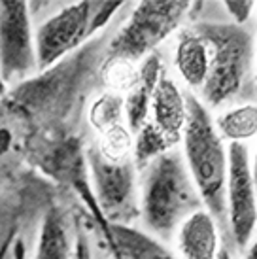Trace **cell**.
I'll list each match as a JSON object with an SVG mask.
<instances>
[{
  "instance_id": "8",
  "label": "cell",
  "mask_w": 257,
  "mask_h": 259,
  "mask_svg": "<svg viewBox=\"0 0 257 259\" xmlns=\"http://www.w3.org/2000/svg\"><path fill=\"white\" fill-rule=\"evenodd\" d=\"M89 182L95 199L110 225H127L140 214L136 197V166L131 161L110 163L97 146L85 151Z\"/></svg>"
},
{
  "instance_id": "12",
  "label": "cell",
  "mask_w": 257,
  "mask_h": 259,
  "mask_svg": "<svg viewBox=\"0 0 257 259\" xmlns=\"http://www.w3.org/2000/svg\"><path fill=\"white\" fill-rule=\"evenodd\" d=\"M220 227L206 208L187 216L176 231V246L184 259H218Z\"/></svg>"
},
{
  "instance_id": "27",
  "label": "cell",
  "mask_w": 257,
  "mask_h": 259,
  "mask_svg": "<svg viewBox=\"0 0 257 259\" xmlns=\"http://www.w3.org/2000/svg\"><path fill=\"white\" fill-rule=\"evenodd\" d=\"M251 178H253V186H255V195H257V150L255 155H253V161H251Z\"/></svg>"
},
{
  "instance_id": "16",
  "label": "cell",
  "mask_w": 257,
  "mask_h": 259,
  "mask_svg": "<svg viewBox=\"0 0 257 259\" xmlns=\"http://www.w3.org/2000/svg\"><path fill=\"white\" fill-rule=\"evenodd\" d=\"M112 235L123 259H178L159 238L131 225H112Z\"/></svg>"
},
{
  "instance_id": "3",
  "label": "cell",
  "mask_w": 257,
  "mask_h": 259,
  "mask_svg": "<svg viewBox=\"0 0 257 259\" xmlns=\"http://www.w3.org/2000/svg\"><path fill=\"white\" fill-rule=\"evenodd\" d=\"M138 206L150 235L163 240L174 237L180 223L204 206L180 151H166L144 168Z\"/></svg>"
},
{
  "instance_id": "4",
  "label": "cell",
  "mask_w": 257,
  "mask_h": 259,
  "mask_svg": "<svg viewBox=\"0 0 257 259\" xmlns=\"http://www.w3.org/2000/svg\"><path fill=\"white\" fill-rule=\"evenodd\" d=\"M195 30L210 51L202 101L208 108H218L240 93L253 61V38L235 23H200Z\"/></svg>"
},
{
  "instance_id": "22",
  "label": "cell",
  "mask_w": 257,
  "mask_h": 259,
  "mask_svg": "<svg viewBox=\"0 0 257 259\" xmlns=\"http://www.w3.org/2000/svg\"><path fill=\"white\" fill-rule=\"evenodd\" d=\"M223 6L227 8V14L235 19V25L242 27L244 23L250 19L255 2H233V0H227V2H223Z\"/></svg>"
},
{
  "instance_id": "10",
  "label": "cell",
  "mask_w": 257,
  "mask_h": 259,
  "mask_svg": "<svg viewBox=\"0 0 257 259\" xmlns=\"http://www.w3.org/2000/svg\"><path fill=\"white\" fill-rule=\"evenodd\" d=\"M32 72H36V48L29 4L0 0V74L8 85H19Z\"/></svg>"
},
{
  "instance_id": "13",
  "label": "cell",
  "mask_w": 257,
  "mask_h": 259,
  "mask_svg": "<svg viewBox=\"0 0 257 259\" xmlns=\"http://www.w3.org/2000/svg\"><path fill=\"white\" fill-rule=\"evenodd\" d=\"M163 72V61L155 51L148 55L142 66L138 68V79L125 97V119H127V127L131 133H138L144 123L150 119L151 99H153L155 87Z\"/></svg>"
},
{
  "instance_id": "7",
  "label": "cell",
  "mask_w": 257,
  "mask_h": 259,
  "mask_svg": "<svg viewBox=\"0 0 257 259\" xmlns=\"http://www.w3.org/2000/svg\"><path fill=\"white\" fill-rule=\"evenodd\" d=\"M99 2H74L48 17L34 32L36 70L48 72L81 48L99 30L95 27Z\"/></svg>"
},
{
  "instance_id": "26",
  "label": "cell",
  "mask_w": 257,
  "mask_h": 259,
  "mask_svg": "<svg viewBox=\"0 0 257 259\" xmlns=\"http://www.w3.org/2000/svg\"><path fill=\"white\" fill-rule=\"evenodd\" d=\"M242 259H257V237L251 240V244H248V248L244 250Z\"/></svg>"
},
{
  "instance_id": "15",
  "label": "cell",
  "mask_w": 257,
  "mask_h": 259,
  "mask_svg": "<svg viewBox=\"0 0 257 259\" xmlns=\"http://www.w3.org/2000/svg\"><path fill=\"white\" fill-rule=\"evenodd\" d=\"M74 246L59 206H51L42 220L34 259H72Z\"/></svg>"
},
{
  "instance_id": "30",
  "label": "cell",
  "mask_w": 257,
  "mask_h": 259,
  "mask_svg": "<svg viewBox=\"0 0 257 259\" xmlns=\"http://www.w3.org/2000/svg\"><path fill=\"white\" fill-rule=\"evenodd\" d=\"M255 89H257V68H255Z\"/></svg>"
},
{
  "instance_id": "25",
  "label": "cell",
  "mask_w": 257,
  "mask_h": 259,
  "mask_svg": "<svg viewBox=\"0 0 257 259\" xmlns=\"http://www.w3.org/2000/svg\"><path fill=\"white\" fill-rule=\"evenodd\" d=\"M14 240H15V231H12L6 237V240H4L2 248H0V259H6L8 255H10V250H12V242H14Z\"/></svg>"
},
{
  "instance_id": "19",
  "label": "cell",
  "mask_w": 257,
  "mask_h": 259,
  "mask_svg": "<svg viewBox=\"0 0 257 259\" xmlns=\"http://www.w3.org/2000/svg\"><path fill=\"white\" fill-rule=\"evenodd\" d=\"M123 119H125V99L121 95L106 91L89 106V123L99 133L121 125Z\"/></svg>"
},
{
  "instance_id": "29",
  "label": "cell",
  "mask_w": 257,
  "mask_h": 259,
  "mask_svg": "<svg viewBox=\"0 0 257 259\" xmlns=\"http://www.w3.org/2000/svg\"><path fill=\"white\" fill-rule=\"evenodd\" d=\"M218 259H233L231 253H229L227 248H220V253H218Z\"/></svg>"
},
{
  "instance_id": "23",
  "label": "cell",
  "mask_w": 257,
  "mask_h": 259,
  "mask_svg": "<svg viewBox=\"0 0 257 259\" xmlns=\"http://www.w3.org/2000/svg\"><path fill=\"white\" fill-rule=\"evenodd\" d=\"M72 259H93V250H91V242L87 238L85 231L78 225L76 229V238H74V257Z\"/></svg>"
},
{
  "instance_id": "14",
  "label": "cell",
  "mask_w": 257,
  "mask_h": 259,
  "mask_svg": "<svg viewBox=\"0 0 257 259\" xmlns=\"http://www.w3.org/2000/svg\"><path fill=\"white\" fill-rule=\"evenodd\" d=\"M208 63H210L208 46L195 30V27L180 30L174 51V65L187 87L202 89L208 76Z\"/></svg>"
},
{
  "instance_id": "20",
  "label": "cell",
  "mask_w": 257,
  "mask_h": 259,
  "mask_svg": "<svg viewBox=\"0 0 257 259\" xmlns=\"http://www.w3.org/2000/svg\"><path fill=\"white\" fill-rule=\"evenodd\" d=\"M133 133L125 123L100 133V142L97 150L110 163H125L133 159Z\"/></svg>"
},
{
  "instance_id": "5",
  "label": "cell",
  "mask_w": 257,
  "mask_h": 259,
  "mask_svg": "<svg viewBox=\"0 0 257 259\" xmlns=\"http://www.w3.org/2000/svg\"><path fill=\"white\" fill-rule=\"evenodd\" d=\"M187 0H142L138 2L128 21L117 30L108 44V59H125L131 63L142 61L163 44L191 10Z\"/></svg>"
},
{
  "instance_id": "1",
  "label": "cell",
  "mask_w": 257,
  "mask_h": 259,
  "mask_svg": "<svg viewBox=\"0 0 257 259\" xmlns=\"http://www.w3.org/2000/svg\"><path fill=\"white\" fill-rule=\"evenodd\" d=\"M100 40L78 51L42 76L27 79L0 102V180L12 176L23 161L48 140H38L51 121L64 117L81 83L91 76Z\"/></svg>"
},
{
  "instance_id": "24",
  "label": "cell",
  "mask_w": 257,
  "mask_h": 259,
  "mask_svg": "<svg viewBox=\"0 0 257 259\" xmlns=\"http://www.w3.org/2000/svg\"><path fill=\"white\" fill-rule=\"evenodd\" d=\"M10 255H12V259H27V248H25V242H23L21 237H15L12 250H10Z\"/></svg>"
},
{
  "instance_id": "9",
  "label": "cell",
  "mask_w": 257,
  "mask_h": 259,
  "mask_svg": "<svg viewBox=\"0 0 257 259\" xmlns=\"http://www.w3.org/2000/svg\"><path fill=\"white\" fill-rule=\"evenodd\" d=\"M225 208L233 244L238 252H244L257 225V195L251 178L250 153L244 144H229L227 148Z\"/></svg>"
},
{
  "instance_id": "28",
  "label": "cell",
  "mask_w": 257,
  "mask_h": 259,
  "mask_svg": "<svg viewBox=\"0 0 257 259\" xmlns=\"http://www.w3.org/2000/svg\"><path fill=\"white\" fill-rule=\"evenodd\" d=\"M8 93H10V89H8V83L4 81V78H2V74H0V102H2L4 99H6Z\"/></svg>"
},
{
  "instance_id": "17",
  "label": "cell",
  "mask_w": 257,
  "mask_h": 259,
  "mask_svg": "<svg viewBox=\"0 0 257 259\" xmlns=\"http://www.w3.org/2000/svg\"><path fill=\"white\" fill-rule=\"evenodd\" d=\"M220 137L231 144H244L257 137V104H240L223 112L214 123Z\"/></svg>"
},
{
  "instance_id": "18",
  "label": "cell",
  "mask_w": 257,
  "mask_h": 259,
  "mask_svg": "<svg viewBox=\"0 0 257 259\" xmlns=\"http://www.w3.org/2000/svg\"><path fill=\"white\" fill-rule=\"evenodd\" d=\"M172 148L174 146L150 121H146L142 125V129L136 133L135 142H133V163H135L136 170L138 168L144 170L151 161H155L163 153L170 151Z\"/></svg>"
},
{
  "instance_id": "6",
  "label": "cell",
  "mask_w": 257,
  "mask_h": 259,
  "mask_svg": "<svg viewBox=\"0 0 257 259\" xmlns=\"http://www.w3.org/2000/svg\"><path fill=\"white\" fill-rule=\"evenodd\" d=\"M30 161L36 163L38 168L46 176H50L59 184H64V186L74 189V193L78 195L83 201V204L89 208L91 218L97 223L100 235L106 240L114 259H123L121 253H119V248L115 244L114 235H112V225L106 222L99 202L95 199L93 187L89 182L85 150H83L81 140L74 135H59V137L53 138L50 137Z\"/></svg>"
},
{
  "instance_id": "11",
  "label": "cell",
  "mask_w": 257,
  "mask_h": 259,
  "mask_svg": "<svg viewBox=\"0 0 257 259\" xmlns=\"http://www.w3.org/2000/svg\"><path fill=\"white\" fill-rule=\"evenodd\" d=\"M148 121L163 135L172 146H176L182 140L184 129L187 121V104L186 95L180 91L176 81L161 74L155 93L151 99L150 119Z\"/></svg>"
},
{
  "instance_id": "2",
  "label": "cell",
  "mask_w": 257,
  "mask_h": 259,
  "mask_svg": "<svg viewBox=\"0 0 257 259\" xmlns=\"http://www.w3.org/2000/svg\"><path fill=\"white\" fill-rule=\"evenodd\" d=\"M187 121L182 135L184 163L202 204L212 214L220 231L227 229L225 182H227V150L216 129L208 108L193 93L186 95Z\"/></svg>"
},
{
  "instance_id": "21",
  "label": "cell",
  "mask_w": 257,
  "mask_h": 259,
  "mask_svg": "<svg viewBox=\"0 0 257 259\" xmlns=\"http://www.w3.org/2000/svg\"><path fill=\"white\" fill-rule=\"evenodd\" d=\"M100 79L108 87L110 93L121 95L123 91H131L138 79V68L135 63L125 59H104L100 66Z\"/></svg>"
}]
</instances>
